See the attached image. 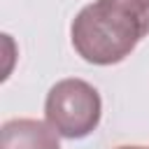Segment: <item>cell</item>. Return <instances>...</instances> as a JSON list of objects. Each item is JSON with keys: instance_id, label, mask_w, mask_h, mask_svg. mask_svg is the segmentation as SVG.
Instances as JSON below:
<instances>
[{"instance_id": "cell-2", "label": "cell", "mask_w": 149, "mask_h": 149, "mask_svg": "<svg viewBox=\"0 0 149 149\" xmlns=\"http://www.w3.org/2000/svg\"><path fill=\"white\" fill-rule=\"evenodd\" d=\"M102 114L100 93L84 79L70 77L56 81L44 100L47 123L68 140H81L91 135Z\"/></svg>"}, {"instance_id": "cell-1", "label": "cell", "mask_w": 149, "mask_h": 149, "mask_svg": "<svg viewBox=\"0 0 149 149\" xmlns=\"http://www.w3.org/2000/svg\"><path fill=\"white\" fill-rule=\"evenodd\" d=\"M149 35V0H93L70 26L74 51L93 65L121 63Z\"/></svg>"}, {"instance_id": "cell-4", "label": "cell", "mask_w": 149, "mask_h": 149, "mask_svg": "<svg viewBox=\"0 0 149 149\" xmlns=\"http://www.w3.org/2000/svg\"><path fill=\"white\" fill-rule=\"evenodd\" d=\"M114 149H149V147H142V144H121V147H114Z\"/></svg>"}, {"instance_id": "cell-3", "label": "cell", "mask_w": 149, "mask_h": 149, "mask_svg": "<svg viewBox=\"0 0 149 149\" xmlns=\"http://www.w3.org/2000/svg\"><path fill=\"white\" fill-rule=\"evenodd\" d=\"M0 149H61L58 133L37 119H9L0 130Z\"/></svg>"}]
</instances>
